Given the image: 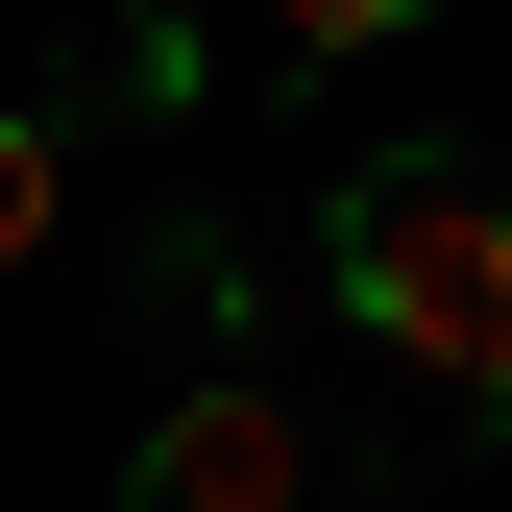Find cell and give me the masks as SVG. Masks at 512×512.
<instances>
[{"mask_svg": "<svg viewBox=\"0 0 512 512\" xmlns=\"http://www.w3.org/2000/svg\"><path fill=\"white\" fill-rule=\"evenodd\" d=\"M196 74H220V49L171 25V0H147V25H98V98H147V122H171V98H196Z\"/></svg>", "mask_w": 512, "mask_h": 512, "instance_id": "obj_5", "label": "cell"}, {"mask_svg": "<svg viewBox=\"0 0 512 512\" xmlns=\"http://www.w3.org/2000/svg\"><path fill=\"white\" fill-rule=\"evenodd\" d=\"M122 293H147V317H171L196 366H244V220H220V196H171L147 244H122Z\"/></svg>", "mask_w": 512, "mask_h": 512, "instance_id": "obj_3", "label": "cell"}, {"mask_svg": "<svg viewBox=\"0 0 512 512\" xmlns=\"http://www.w3.org/2000/svg\"><path fill=\"white\" fill-rule=\"evenodd\" d=\"M317 293H342V342L391 366V391H439L464 439H512V171L488 147H342Z\"/></svg>", "mask_w": 512, "mask_h": 512, "instance_id": "obj_1", "label": "cell"}, {"mask_svg": "<svg viewBox=\"0 0 512 512\" xmlns=\"http://www.w3.org/2000/svg\"><path fill=\"white\" fill-rule=\"evenodd\" d=\"M49 220H74V122L0 98V269H49Z\"/></svg>", "mask_w": 512, "mask_h": 512, "instance_id": "obj_4", "label": "cell"}, {"mask_svg": "<svg viewBox=\"0 0 512 512\" xmlns=\"http://www.w3.org/2000/svg\"><path fill=\"white\" fill-rule=\"evenodd\" d=\"M122 512H317V415L269 366H196V391L147 415V464H122Z\"/></svg>", "mask_w": 512, "mask_h": 512, "instance_id": "obj_2", "label": "cell"}, {"mask_svg": "<svg viewBox=\"0 0 512 512\" xmlns=\"http://www.w3.org/2000/svg\"><path fill=\"white\" fill-rule=\"evenodd\" d=\"M391 25H439V0H269V49H293V74H342V49H391Z\"/></svg>", "mask_w": 512, "mask_h": 512, "instance_id": "obj_6", "label": "cell"}]
</instances>
